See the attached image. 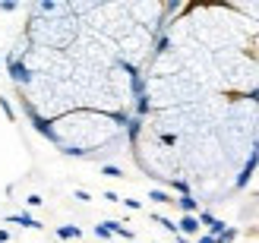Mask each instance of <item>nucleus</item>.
I'll list each match as a JSON object with an SVG mask.
<instances>
[{"label":"nucleus","instance_id":"obj_1","mask_svg":"<svg viewBox=\"0 0 259 243\" xmlns=\"http://www.w3.org/2000/svg\"><path fill=\"white\" fill-rule=\"evenodd\" d=\"M177 231H184V234H196V231H199V218H193V215H187V218L177 224Z\"/></svg>","mask_w":259,"mask_h":243},{"label":"nucleus","instance_id":"obj_7","mask_svg":"<svg viewBox=\"0 0 259 243\" xmlns=\"http://www.w3.org/2000/svg\"><path fill=\"white\" fill-rule=\"evenodd\" d=\"M95 234H98V237H111V231H108V224H98V227H95Z\"/></svg>","mask_w":259,"mask_h":243},{"label":"nucleus","instance_id":"obj_8","mask_svg":"<svg viewBox=\"0 0 259 243\" xmlns=\"http://www.w3.org/2000/svg\"><path fill=\"white\" fill-rule=\"evenodd\" d=\"M199 243H215V237H202V240H199Z\"/></svg>","mask_w":259,"mask_h":243},{"label":"nucleus","instance_id":"obj_6","mask_svg":"<svg viewBox=\"0 0 259 243\" xmlns=\"http://www.w3.org/2000/svg\"><path fill=\"white\" fill-rule=\"evenodd\" d=\"M155 202H171V196H167V193H161V189H152V193H149Z\"/></svg>","mask_w":259,"mask_h":243},{"label":"nucleus","instance_id":"obj_3","mask_svg":"<svg viewBox=\"0 0 259 243\" xmlns=\"http://www.w3.org/2000/svg\"><path fill=\"white\" fill-rule=\"evenodd\" d=\"M82 231H79V227H73V224H67V227H57V237L60 240H70V237H79Z\"/></svg>","mask_w":259,"mask_h":243},{"label":"nucleus","instance_id":"obj_2","mask_svg":"<svg viewBox=\"0 0 259 243\" xmlns=\"http://www.w3.org/2000/svg\"><path fill=\"white\" fill-rule=\"evenodd\" d=\"M7 221H10V224H13V221H16V224H25V227H41V224H38L35 218H29V215H10V218H7Z\"/></svg>","mask_w":259,"mask_h":243},{"label":"nucleus","instance_id":"obj_5","mask_svg":"<svg viewBox=\"0 0 259 243\" xmlns=\"http://www.w3.org/2000/svg\"><path fill=\"white\" fill-rule=\"evenodd\" d=\"M234 237H237V231H234V227H225V234H222V237H215V243H231Z\"/></svg>","mask_w":259,"mask_h":243},{"label":"nucleus","instance_id":"obj_4","mask_svg":"<svg viewBox=\"0 0 259 243\" xmlns=\"http://www.w3.org/2000/svg\"><path fill=\"white\" fill-rule=\"evenodd\" d=\"M177 206H180V209H184V212L190 215V212H196V199H193V196H184V199L177 202Z\"/></svg>","mask_w":259,"mask_h":243}]
</instances>
